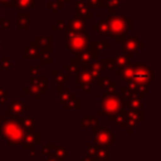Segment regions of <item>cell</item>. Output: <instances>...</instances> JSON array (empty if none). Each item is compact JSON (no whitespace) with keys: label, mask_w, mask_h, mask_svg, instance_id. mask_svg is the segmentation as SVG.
Instances as JSON below:
<instances>
[{"label":"cell","mask_w":161,"mask_h":161,"mask_svg":"<svg viewBox=\"0 0 161 161\" xmlns=\"http://www.w3.org/2000/svg\"><path fill=\"white\" fill-rule=\"evenodd\" d=\"M25 132V128L15 117L5 116L4 121L0 123V137L4 138L9 146L23 143Z\"/></svg>","instance_id":"1"},{"label":"cell","mask_w":161,"mask_h":161,"mask_svg":"<svg viewBox=\"0 0 161 161\" xmlns=\"http://www.w3.org/2000/svg\"><path fill=\"white\" fill-rule=\"evenodd\" d=\"M122 111H126L125 102H123V98L119 94H117L116 92L111 93V94H104L98 102V109H97L98 116H108L109 117V116L116 114Z\"/></svg>","instance_id":"2"},{"label":"cell","mask_w":161,"mask_h":161,"mask_svg":"<svg viewBox=\"0 0 161 161\" xmlns=\"http://www.w3.org/2000/svg\"><path fill=\"white\" fill-rule=\"evenodd\" d=\"M91 40H92L91 35H88L87 33L77 34V33L65 31V47H67V49H69L73 53L87 49Z\"/></svg>","instance_id":"3"},{"label":"cell","mask_w":161,"mask_h":161,"mask_svg":"<svg viewBox=\"0 0 161 161\" xmlns=\"http://www.w3.org/2000/svg\"><path fill=\"white\" fill-rule=\"evenodd\" d=\"M153 80V72L145 64H132V74L130 83L138 86H148ZM127 82V83H128Z\"/></svg>","instance_id":"4"},{"label":"cell","mask_w":161,"mask_h":161,"mask_svg":"<svg viewBox=\"0 0 161 161\" xmlns=\"http://www.w3.org/2000/svg\"><path fill=\"white\" fill-rule=\"evenodd\" d=\"M92 136H93L94 143L99 145V146L108 147L112 143H114V141H116V135L113 132H111L108 128H102V127H97V126L92 127Z\"/></svg>","instance_id":"5"},{"label":"cell","mask_w":161,"mask_h":161,"mask_svg":"<svg viewBox=\"0 0 161 161\" xmlns=\"http://www.w3.org/2000/svg\"><path fill=\"white\" fill-rule=\"evenodd\" d=\"M109 30L112 36L117 35V34H123L127 31V16L125 14H113L107 19Z\"/></svg>","instance_id":"6"},{"label":"cell","mask_w":161,"mask_h":161,"mask_svg":"<svg viewBox=\"0 0 161 161\" xmlns=\"http://www.w3.org/2000/svg\"><path fill=\"white\" fill-rule=\"evenodd\" d=\"M87 156H89L92 161H106L109 158V150L106 146L89 143L87 145Z\"/></svg>","instance_id":"7"},{"label":"cell","mask_w":161,"mask_h":161,"mask_svg":"<svg viewBox=\"0 0 161 161\" xmlns=\"http://www.w3.org/2000/svg\"><path fill=\"white\" fill-rule=\"evenodd\" d=\"M96 79L92 77V74L88 72V70H80L75 74V87L77 88H80L82 92H88L91 93L92 92V83L94 82Z\"/></svg>","instance_id":"8"},{"label":"cell","mask_w":161,"mask_h":161,"mask_svg":"<svg viewBox=\"0 0 161 161\" xmlns=\"http://www.w3.org/2000/svg\"><path fill=\"white\" fill-rule=\"evenodd\" d=\"M42 141V135L35 131H28L25 132L24 141H23V147L24 150L29 151L30 156H35V145H40Z\"/></svg>","instance_id":"9"},{"label":"cell","mask_w":161,"mask_h":161,"mask_svg":"<svg viewBox=\"0 0 161 161\" xmlns=\"http://www.w3.org/2000/svg\"><path fill=\"white\" fill-rule=\"evenodd\" d=\"M142 47H143V42L138 40V38H137L136 35L126 36V39L122 42V50H123L125 53L135 54V53H137Z\"/></svg>","instance_id":"10"},{"label":"cell","mask_w":161,"mask_h":161,"mask_svg":"<svg viewBox=\"0 0 161 161\" xmlns=\"http://www.w3.org/2000/svg\"><path fill=\"white\" fill-rule=\"evenodd\" d=\"M86 19L80 18V16H74L72 19H69L67 26H65V31L68 33H77V34H80V33H86Z\"/></svg>","instance_id":"11"},{"label":"cell","mask_w":161,"mask_h":161,"mask_svg":"<svg viewBox=\"0 0 161 161\" xmlns=\"http://www.w3.org/2000/svg\"><path fill=\"white\" fill-rule=\"evenodd\" d=\"M30 107H29V104H26V103H24L21 99H19V98H15L9 106H8V111H6V116L8 117H15V116H18V114H21L23 112H25V111H28Z\"/></svg>","instance_id":"12"},{"label":"cell","mask_w":161,"mask_h":161,"mask_svg":"<svg viewBox=\"0 0 161 161\" xmlns=\"http://www.w3.org/2000/svg\"><path fill=\"white\" fill-rule=\"evenodd\" d=\"M63 68H64V70H67V72L69 73V75H74V74H77V73L80 72V70H86V69H87V64L79 62V60L75 59V58H73V59L69 60L68 64H64Z\"/></svg>","instance_id":"13"},{"label":"cell","mask_w":161,"mask_h":161,"mask_svg":"<svg viewBox=\"0 0 161 161\" xmlns=\"http://www.w3.org/2000/svg\"><path fill=\"white\" fill-rule=\"evenodd\" d=\"M74 10H75V15L77 16H80L83 19H92L93 18L92 10H91L89 5H87V3L75 1L74 3Z\"/></svg>","instance_id":"14"},{"label":"cell","mask_w":161,"mask_h":161,"mask_svg":"<svg viewBox=\"0 0 161 161\" xmlns=\"http://www.w3.org/2000/svg\"><path fill=\"white\" fill-rule=\"evenodd\" d=\"M98 53H96V52H93V50H91V49H84V50H80V52H77L75 53V59H78L79 62H82V63H91V62H93V60H97L98 59Z\"/></svg>","instance_id":"15"},{"label":"cell","mask_w":161,"mask_h":161,"mask_svg":"<svg viewBox=\"0 0 161 161\" xmlns=\"http://www.w3.org/2000/svg\"><path fill=\"white\" fill-rule=\"evenodd\" d=\"M74 97H75V94H74V92L70 91V88L63 86V83H58V99H59L58 103L59 104H63L64 102H67Z\"/></svg>","instance_id":"16"},{"label":"cell","mask_w":161,"mask_h":161,"mask_svg":"<svg viewBox=\"0 0 161 161\" xmlns=\"http://www.w3.org/2000/svg\"><path fill=\"white\" fill-rule=\"evenodd\" d=\"M86 70H88L91 74H92V77L94 78V79H97L102 73H103V70H104V65H103V63L101 62V60H93V62H91V63H87V69Z\"/></svg>","instance_id":"17"},{"label":"cell","mask_w":161,"mask_h":161,"mask_svg":"<svg viewBox=\"0 0 161 161\" xmlns=\"http://www.w3.org/2000/svg\"><path fill=\"white\" fill-rule=\"evenodd\" d=\"M123 102H125V107L128 108V109L142 108L143 107V103H145V98H142L140 96H136V94H132L128 98L123 99Z\"/></svg>","instance_id":"18"},{"label":"cell","mask_w":161,"mask_h":161,"mask_svg":"<svg viewBox=\"0 0 161 161\" xmlns=\"http://www.w3.org/2000/svg\"><path fill=\"white\" fill-rule=\"evenodd\" d=\"M15 118L20 122V125L25 128V131H34V127H35V116H21V114H18L15 116Z\"/></svg>","instance_id":"19"},{"label":"cell","mask_w":161,"mask_h":161,"mask_svg":"<svg viewBox=\"0 0 161 161\" xmlns=\"http://www.w3.org/2000/svg\"><path fill=\"white\" fill-rule=\"evenodd\" d=\"M23 92L26 93V94H29L33 98L39 99L42 97V94H44L47 92V88L40 87V86H35V84H30L29 87H24L23 88Z\"/></svg>","instance_id":"20"},{"label":"cell","mask_w":161,"mask_h":161,"mask_svg":"<svg viewBox=\"0 0 161 161\" xmlns=\"http://www.w3.org/2000/svg\"><path fill=\"white\" fill-rule=\"evenodd\" d=\"M38 59L40 60V64L49 65L53 63V48H40Z\"/></svg>","instance_id":"21"},{"label":"cell","mask_w":161,"mask_h":161,"mask_svg":"<svg viewBox=\"0 0 161 161\" xmlns=\"http://www.w3.org/2000/svg\"><path fill=\"white\" fill-rule=\"evenodd\" d=\"M132 57H133V54H131V53H125V52L123 53H117L113 58L116 68H122V67H126L127 64H130Z\"/></svg>","instance_id":"22"},{"label":"cell","mask_w":161,"mask_h":161,"mask_svg":"<svg viewBox=\"0 0 161 161\" xmlns=\"http://www.w3.org/2000/svg\"><path fill=\"white\" fill-rule=\"evenodd\" d=\"M39 50H40V47L36 44L35 40H33L25 48V52H24V55L23 57H24V59H34V58H38Z\"/></svg>","instance_id":"23"},{"label":"cell","mask_w":161,"mask_h":161,"mask_svg":"<svg viewBox=\"0 0 161 161\" xmlns=\"http://www.w3.org/2000/svg\"><path fill=\"white\" fill-rule=\"evenodd\" d=\"M93 30H96L99 35H106V36H111V30H109V26H108V23H107V19H101L98 23L93 24L92 26Z\"/></svg>","instance_id":"24"},{"label":"cell","mask_w":161,"mask_h":161,"mask_svg":"<svg viewBox=\"0 0 161 161\" xmlns=\"http://www.w3.org/2000/svg\"><path fill=\"white\" fill-rule=\"evenodd\" d=\"M30 28V16L28 11H19L18 14V29L28 30Z\"/></svg>","instance_id":"25"},{"label":"cell","mask_w":161,"mask_h":161,"mask_svg":"<svg viewBox=\"0 0 161 161\" xmlns=\"http://www.w3.org/2000/svg\"><path fill=\"white\" fill-rule=\"evenodd\" d=\"M108 47H109V42H93V40H91L88 44V49H91L98 54H103Z\"/></svg>","instance_id":"26"},{"label":"cell","mask_w":161,"mask_h":161,"mask_svg":"<svg viewBox=\"0 0 161 161\" xmlns=\"http://www.w3.org/2000/svg\"><path fill=\"white\" fill-rule=\"evenodd\" d=\"M36 44L40 48H53V36L52 35H36L35 39Z\"/></svg>","instance_id":"27"},{"label":"cell","mask_w":161,"mask_h":161,"mask_svg":"<svg viewBox=\"0 0 161 161\" xmlns=\"http://www.w3.org/2000/svg\"><path fill=\"white\" fill-rule=\"evenodd\" d=\"M14 6L19 11H28L35 6V0H14Z\"/></svg>","instance_id":"28"},{"label":"cell","mask_w":161,"mask_h":161,"mask_svg":"<svg viewBox=\"0 0 161 161\" xmlns=\"http://www.w3.org/2000/svg\"><path fill=\"white\" fill-rule=\"evenodd\" d=\"M63 108H64V111H73V109L74 111H79L82 108V102H80L79 98L74 97V98L64 102L63 103Z\"/></svg>","instance_id":"29"},{"label":"cell","mask_w":161,"mask_h":161,"mask_svg":"<svg viewBox=\"0 0 161 161\" xmlns=\"http://www.w3.org/2000/svg\"><path fill=\"white\" fill-rule=\"evenodd\" d=\"M126 114L131 118H133L135 121L137 122H142L143 118H145V114H143V108H133V109H126Z\"/></svg>","instance_id":"30"},{"label":"cell","mask_w":161,"mask_h":161,"mask_svg":"<svg viewBox=\"0 0 161 161\" xmlns=\"http://www.w3.org/2000/svg\"><path fill=\"white\" fill-rule=\"evenodd\" d=\"M127 87L132 91L133 94L140 96V97H142V98H145V94L147 93V86H138V84H133V83H130V82H128Z\"/></svg>","instance_id":"31"},{"label":"cell","mask_w":161,"mask_h":161,"mask_svg":"<svg viewBox=\"0 0 161 161\" xmlns=\"http://www.w3.org/2000/svg\"><path fill=\"white\" fill-rule=\"evenodd\" d=\"M67 150L64 148V147H60V146H58V145H54L53 146V151H52V157H54V158H58V160H64V157L67 156Z\"/></svg>","instance_id":"32"},{"label":"cell","mask_w":161,"mask_h":161,"mask_svg":"<svg viewBox=\"0 0 161 161\" xmlns=\"http://www.w3.org/2000/svg\"><path fill=\"white\" fill-rule=\"evenodd\" d=\"M125 118H126V111H122V112H118L116 114L109 116V122H113L116 126H123Z\"/></svg>","instance_id":"33"},{"label":"cell","mask_w":161,"mask_h":161,"mask_svg":"<svg viewBox=\"0 0 161 161\" xmlns=\"http://www.w3.org/2000/svg\"><path fill=\"white\" fill-rule=\"evenodd\" d=\"M52 75H53V79H54L57 83H64V82H69V80H70V75L64 74L63 72L57 70V69H54V70L52 72Z\"/></svg>","instance_id":"34"},{"label":"cell","mask_w":161,"mask_h":161,"mask_svg":"<svg viewBox=\"0 0 161 161\" xmlns=\"http://www.w3.org/2000/svg\"><path fill=\"white\" fill-rule=\"evenodd\" d=\"M29 80H30V84H35V86L47 88V77L43 75L42 73L38 75H34V77H29Z\"/></svg>","instance_id":"35"},{"label":"cell","mask_w":161,"mask_h":161,"mask_svg":"<svg viewBox=\"0 0 161 161\" xmlns=\"http://www.w3.org/2000/svg\"><path fill=\"white\" fill-rule=\"evenodd\" d=\"M80 126L83 128H91L93 126H97V117H94V116H84L82 118Z\"/></svg>","instance_id":"36"},{"label":"cell","mask_w":161,"mask_h":161,"mask_svg":"<svg viewBox=\"0 0 161 161\" xmlns=\"http://www.w3.org/2000/svg\"><path fill=\"white\" fill-rule=\"evenodd\" d=\"M137 125H138V122H137V121H135L133 118H131V117H128V116L126 114V118H125V125H123V127H126V131H127V133H132V132H133V130L137 127Z\"/></svg>","instance_id":"37"},{"label":"cell","mask_w":161,"mask_h":161,"mask_svg":"<svg viewBox=\"0 0 161 161\" xmlns=\"http://www.w3.org/2000/svg\"><path fill=\"white\" fill-rule=\"evenodd\" d=\"M121 5V0H104V6L108 8V13L111 15L116 14V9Z\"/></svg>","instance_id":"38"},{"label":"cell","mask_w":161,"mask_h":161,"mask_svg":"<svg viewBox=\"0 0 161 161\" xmlns=\"http://www.w3.org/2000/svg\"><path fill=\"white\" fill-rule=\"evenodd\" d=\"M103 89H104V94L114 93V92H116V82H113V80L109 79V80L103 86Z\"/></svg>","instance_id":"39"},{"label":"cell","mask_w":161,"mask_h":161,"mask_svg":"<svg viewBox=\"0 0 161 161\" xmlns=\"http://www.w3.org/2000/svg\"><path fill=\"white\" fill-rule=\"evenodd\" d=\"M104 65V69H108V70H114L116 69V64H114V60L113 58H104L101 60Z\"/></svg>","instance_id":"40"},{"label":"cell","mask_w":161,"mask_h":161,"mask_svg":"<svg viewBox=\"0 0 161 161\" xmlns=\"http://www.w3.org/2000/svg\"><path fill=\"white\" fill-rule=\"evenodd\" d=\"M0 68L3 70H9L13 68V59L10 58H3L0 60Z\"/></svg>","instance_id":"41"},{"label":"cell","mask_w":161,"mask_h":161,"mask_svg":"<svg viewBox=\"0 0 161 161\" xmlns=\"http://www.w3.org/2000/svg\"><path fill=\"white\" fill-rule=\"evenodd\" d=\"M40 64H30L29 65V77H34V75H38L40 74Z\"/></svg>","instance_id":"42"},{"label":"cell","mask_w":161,"mask_h":161,"mask_svg":"<svg viewBox=\"0 0 161 161\" xmlns=\"http://www.w3.org/2000/svg\"><path fill=\"white\" fill-rule=\"evenodd\" d=\"M54 14H57L58 11H59V9H60V6H59V4L57 3V1H47V4H45Z\"/></svg>","instance_id":"43"},{"label":"cell","mask_w":161,"mask_h":161,"mask_svg":"<svg viewBox=\"0 0 161 161\" xmlns=\"http://www.w3.org/2000/svg\"><path fill=\"white\" fill-rule=\"evenodd\" d=\"M111 78L109 77H107V75H103V74H101L96 80H97V86L99 87V88H103V86Z\"/></svg>","instance_id":"44"},{"label":"cell","mask_w":161,"mask_h":161,"mask_svg":"<svg viewBox=\"0 0 161 161\" xmlns=\"http://www.w3.org/2000/svg\"><path fill=\"white\" fill-rule=\"evenodd\" d=\"M87 5H91L92 8H103L104 0H87Z\"/></svg>","instance_id":"45"},{"label":"cell","mask_w":161,"mask_h":161,"mask_svg":"<svg viewBox=\"0 0 161 161\" xmlns=\"http://www.w3.org/2000/svg\"><path fill=\"white\" fill-rule=\"evenodd\" d=\"M65 26H67V24L64 20H58L55 24L52 25V29L53 30H65Z\"/></svg>","instance_id":"46"},{"label":"cell","mask_w":161,"mask_h":161,"mask_svg":"<svg viewBox=\"0 0 161 161\" xmlns=\"http://www.w3.org/2000/svg\"><path fill=\"white\" fill-rule=\"evenodd\" d=\"M133 93H132V91L127 87V86H125V87H122L121 88V93H119V96L123 98V99H126V98H128L130 96H132Z\"/></svg>","instance_id":"47"},{"label":"cell","mask_w":161,"mask_h":161,"mask_svg":"<svg viewBox=\"0 0 161 161\" xmlns=\"http://www.w3.org/2000/svg\"><path fill=\"white\" fill-rule=\"evenodd\" d=\"M53 146H54V145H50V143L43 145V146H42V153L45 155L47 157L50 156V155H52V151H53Z\"/></svg>","instance_id":"48"},{"label":"cell","mask_w":161,"mask_h":161,"mask_svg":"<svg viewBox=\"0 0 161 161\" xmlns=\"http://www.w3.org/2000/svg\"><path fill=\"white\" fill-rule=\"evenodd\" d=\"M3 29H11V20L0 19V30Z\"/></svg>","instance_id":"49"},{"label":"cell","mask_w":161,"mask_h":161,"mask_svg":"<svg viewBox=\"0 0 161 161\" xmlns=\"http://www.w3.org/2000/svg\"><path fill=\"white\" fill-rule=\"evenodd\" d=\"M6 102V88L0 87V106Z\"/></svg>","instance_id":"50"},{"label":"cell","mask_w":161,"mask_h":161,"mask_svg":"<svg viewBox=\"0 0 161 161\" xmlns=\"http://www.w3.org/2000/svg\"><path fill=\"white\" fill-rule=\"evenodd\" d=\"M0 6L11 8V6H14V0H0Z\"/></svg>","instance_id":"51"},{"label":"cell","mask_w":161,"mask_h":161,"mask_svg":"<svg viewBox=\"0 0 161 161\" xmlns=\"http://www.w3.org/2000/svg\"><path fill=\"white\" fill-rule=\"evenodd\" d=\"M126 33H123V34H117V35H114V40L117 42V43H122L125 39H126Z\"/></svg>","instance_id":"52"},{"label":"cell","mask_w":161,"mask_h":161,"mask_svg":"<svg viewBox=\"0 0 161 161\" xmlns=\"http://www.w3.org/2000/svg\"><path fill=\"white\" fill-rule=\"evenodd\" d=\"M68 1H69V0H58L57 3L59 4V6H60V8H63V6L65 5V3H68Z\"/></svg>","instance_id":"53"},{"label":"cell","mask_w":161,"mask_h":161,"mask_svg":"<svg viewBox=\"0 0 161 161\" xmlns=\"http://www.w3.org/2000/svg\"><path fill=\"white\" fill-rule=\"evenodd\" d=\"M45 161H62V160H58V158H54V157H52V156H48V158H47Z\"/></svg>","instance_id":"54"},{"label":"cell","mask_w":161,"mask_h":161,"mask_svg":"<svg viewBox=\"0 0 161 161\" xmlns=\"http://www.w3.org/2000/svg\"><path fill=\"white\" fill-rule=\"evenodd\" d=\"M82 161H92V158H91L89 156H87V155H86V156H83V157H82Z\"/></svg>","instance_id":"55"},{"label":"cell","mask_w":161,"mask_h":161,"mask_svg":"<svg viewBox=\"0 0 161 161\" xmlns=\"http://www.w3.org/2000/svg\"><path fill=\"white\" fill-rule=\"evenodd\" d=\"M4 118H5V116H0V123L4 121Z\"/></svg>","instance_id":"56"},{"label":"cell","mask_w":161,"mask_h":161,"mask_svg":"<svg viewBox=\"0 0 161 161\" xmlns=\"http://www.w3.org/2000/svg\"><path fill=\"white\" fill-rule=\"evenodd\" d=\"M0 45H1V36H0Z\"/></svg>","instance_id":"57"},{"label":"cell","mask_w":161,"mask_h":161,"mask_svg":"<svg viewBox=\"0 0 161 161\" xmlns=\"http://www.w3.org/2000/svg\"><path fill=\"white\" fill-rule=\"evenodd\" d=\"M0 145H1V137H0Z\"/></svg>","instance_id":"58"},{"label":"cell","mask_w":161,"mask_h":161,"mask_svg":"<svg viewBox=\"0 0 161 161\" xmlns=\"http://www.w3.org/2000/svg\"><path fill=\"white\" fill-rule=\"evenodd\" d=\"M0 15H1V9H0Z\"/></svg>","instance_id":"59"},{"label":"cell","mask_w":161,"mask_h":161,"mask_svg":"<svg viewBox=\"0 0 161 161\" xmlns=\"http://www.w3.org/2000/svg\"><path fill=\"white\" fill-rule=\"evenodd\" d=\"M106 161H109V158H108V160H106Z\"/></svg>","instance_id":"60"}]
</instances>
